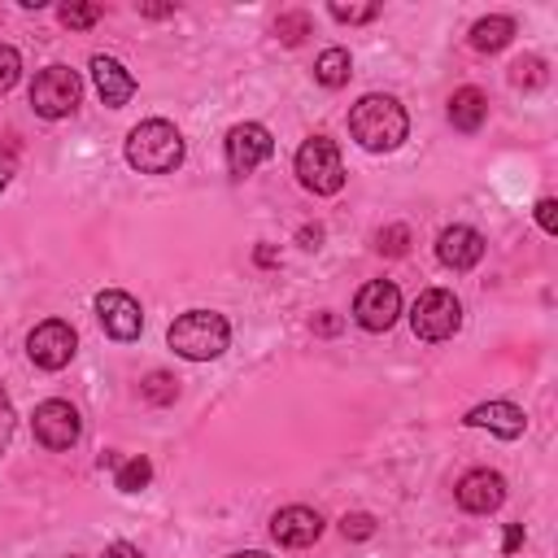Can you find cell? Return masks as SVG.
I'll return each mask as SVG.
<instances>
[{
    "mask_svg": "<svg viewBox=\"0 0 558 558\" xmlns=\"http://www.w3.org/2000/svg\"><path fill=\"white\" fill-rule=\"evenodd\" d=\"M349 135L366 148V153H392L405 135H410V118L397 105V96L384 92H366L353 109H349Z\"/></svg>",
    "mask_w": 558,
    "mask_h": 558,
    "instance_id": "cell-1",
    "label": "cell"
},
{
    "mask_svg": "<svg viewBox=\"0 0 558 558\" xmlns=\"http://www.w3.org/2000/svg\"><path fill=\"white\" fill-rule=\"evenodd\" d=\"M166 340H170V349H174L179 357H187V362H214V357H222L227 344H231V323H227L218 310H187V314H179V318L170 323Z\"/></svg>",
    "mask_w": 558,
    "mask_h": 558,
    "instance_id": "cell-2",
    "label": "cell"
},
{
    "mask_svg": "<svg viewBox=\"0 0 558 558\" xmlns=\"http://www.w3.org/2000/svg\"><path fill=\"white\" fill-rule=\"evenodd\" d=\"M126 161L140 174H170L183 161V135L166 118H148L126 135Z\"/></svg>",
    "mask_w": 558,
    "mask_h": 558,
    "instance_id": "cell-3",
    "label": "cell"
},
{
    "mask_svg": "<svg viewBox=\"0 0 558 558\" xmlns=\"http://www.w3.org/2000/svg\"><path fill=\"white\" fill-rule=\"evenodd\" d=\"M296 179H301V187L314 192V196H336V192L344 187V161H340L336 140L310 135V140L296 148Z\"/></svg>",
    "mask_w": 558,
    "mask_h": 558,
    "instance_id": "cell-4",
    "label": "cell"
},
{
    "mask_svg": "<svg viewBox=\"0 0 558 558\" xmlns=\"http://www.w3.org/2000/svg\"><path fill=\"white\" fill-rule=\"evenodd\" d=\"M78 96H83V78L70 65H48L31 83V109L39 118H65V113H74Z\"/></svg>",
    "mask_w": 558,
    "mask_h": 558,
    "instance_id": "cell-5",
    "label": "cell"
},
{
    "mask_svg": "<svg viewBox=\"0 0 558 558\" xmlns=\"http://www.w3.org/2000/svg\"><path fill=\"white\" fill-rule=\"evenodd\" d=\"M410 327L418 340H449L462 327V301L449 288H427L410 310Z\"/></svg>",
    "mask_w": 558,
    "mask_h": 558,
    "instance_id": "cell-6",
    "label": "cell"
},
{
    "mask_svg": "<svg viewBox=\"0 0 558 558\" xmlns=\"http://www.w3.org/2000/svg\"><path fill=\"white\" fill-rule=\"evenodd\" d=\"M397 314H401V288H397L392 279H371V283L357 288V296H353V318H357V327H366V331H388V327L397 323Z\"/></svg>",
    "mask_w": 558,
    "mask_h": 558,
    "instance_id": "cell-7",
    "label": "cell"
},
{
    "mask_svg": "<svg viewBox=\"0 0 558 558\" xmlns=\"http://www.w3.org/2000/svg\"><path fill=\"white\" fill-rule=\"evenodd\" d=\"M74 349H78V336H74V327L61 323V318H48V323H39V327L26 336V357H31L39 371H61V366H70Z\"/></svg>",
    "mask_w": 558,
    "mask_h": 558,
    "instance_id": "cell-8",
    "label": "cell"
},
{
    "mask_svg": "<svg viewBox=\"0 0 558 558\" xmlns=\"http://www.w3.org/2000/svg\"><path fill=\"white\" fill-rule=\"evenodd\" d=\"M270 153H275V140H270V131L262 122H235L227 131V170L235 179L253 174Z\"/></svg>",
    "mask_w": 558,
    "mask_h": 558,
    "instance_id": "cell-9",
    "label": "cell"
},
{
    "mask_svg": "<svg viewBox=\"0 0 558 558\" xmlns=\"http://www.w3.org/2000/svg\"><path fill=\"white\" fill-rule=\"evenodd\" d=\"M31 427H35V440H39L44 449H70V445L83 436V418H78V410H74L70 401H61V397L39 401Z\"/></svg>",
    "mask_w": 558,
    "mask_h": 558,
    "instance_id": "cell-10",
    "label": "cell"
},
{
    "mask_svg": "<svg viewBox=\"0 0 558 558\" xmlns=\"http://www.w3.org/2000/svg\"><path fill=\"white\" fill-rule=\"evenodd\" d=\"M96 318H100L105 336H113V340H135V336L144 331V310H140V301H135L131 292H122V288L96 292Z\"/></svg>",
    "mask_w": 558,
    "mask_h": 558,
    "instance_id": "cell-11",
    "label": "cell"
},
{
    "mask_svg": "<svg viewBox=\"0 0 558 558\" xmlns=\"http://www.w3.org/2000/svg\"><path fill=\"white\" fill-rule=\"evenodd\" d=\"M453 497H458V506L466 514H493L506 501V480L497 471H488V466H475L453 484Z\"/></svg>",
    "mask_w": 558,
    "mask_h": 558,
    "instance_id": "cell-12",
    "label": "cell"
},
{
    "mask_svg": "<svg viewBox=\"0 0 558 558\" xmlns=\"http://www.w3.org/2000/svg\"><path fill=\"white\" fill-rule=\"evenodd\" d=\"M270 536L279 545H288V549H305V545H314L323 536V514L310 510V506H283L270 519Z\"/></svg>",
    "mask_w": 558,
    "mask_h": 558,
    "instance_id": "cell-13",
    "label": "cell"
},
{
    "mask_svg": "<svg viewBox=\"0 0 558 558\" xmlns=\"http://www.w3.org/2000/svg\"><path fill=\"white\" fill-rule=\"evenodd\" d=\"M436 257H440V266H449V270H471V266L484 257V235H480L475 227L453 222V227H445V231L436 235Z\"/></svg>",
    "mask_w": 558,
    "mask_h": 558,
    "instance_id": "cell-14",
    "label": "cell"
},
{
    "mask_svg": "<svg viewBox=\"0 0 558 558\" xmlns=\"http://www.w3.org/2000/svg\"><path fill=\"white\" fill-rule=\"evenodd\" d=\"M92 83H96V96H100L109 109H122V105L135 96L131 70H126L118 57H105V52L92 57Z\"/></svg>",
    "mask_w": 558,
    "mask_h": 558,
    "instance_id": "cell-15",
    "label": "cell"
},
{
    "mask_svg": "<svg viewBox=\"0 0 558 558\" xmlns=\"http://www.w3.org/2000/svg\"><path fill=\"white\" fill-rule=\"evenodd\" d=\"M462 423H466V427H488V432H497L501 440H514V436L527 432V414H523L514 401H484V405L466 410Z\"/></svg>",
    "mask_w": 558,
    "mask_h": 558,
    "instance_id": "cell-16",
    "label": "cell"
},
{
    "mask_svg": "<svg viewBox=\"0 0 558 558\" xmlns=\"http://www.w3.org/2000/svg\"><path fill=\"white\" fill-rule=\"evenodd\" d=\"M484 118H488V96L480 92V87H458L453 96H449V122H453V131H480L484 126Z\"/></svg>",
    "mask_w": 558,
    "mask_h": 558,
    "instance_id": "cell-17",
    "label": "cell"
},
{
    "mask_svg": "<svg viewBox=\"0 0 558 558\" xmlns=\"http://www.w3.org/2000/svg\"><path fill=\"white\" fill-rule=\"evenodd\" d=\"M510 39H514V22L506 13H488L471 26V48L475 52H501Z\"/></svg>",
    "mask_w": 558,
    "mask_h": 558,
    "instance_id": "cell-18",
    "label": "cell"
},
{
    "mask_svg": "<svg viewBox=\"0 0 558 558\" xmlns=\"http://www.w3.org/2000/svg\"><path fill=\"white\" fill-rule=\"evenodd\" d=\"M349 74H353V61H349L344 48H323V52H318V61H314V78H318L323 87H344Z\"/></svg>",
    "mask_w": 558,
    "mask_h": 558,
    "instance_id": "cell-19",
    "label": "cell"
},
{
    "mask_svg": "<svg viewBox=\"0 0 558 558\" xmlns=\"http://www.w3.org/2000/svg\"><path fill=\"white\" fill-rule=\"evenodd\" d=\"M140 397H144L148 405H174V397H179V379H174L170 371H148V375L140 379Z\"/></svg>",
    "mask_w": 558,
    "mask_h": 558,
    "instance_id": "cell-20",
    "label": "cell"
},
{
    "mask_svg": "<svg viewBox=\"0 0 558 558\" xmlns=\"http://www.w3.org/2000/svg\"><path fill=\"white\" fill-rule=\"evenodd\" d=\"M148 480H153V462L148 458H122L118 462V475H113L118 493H144Z\"/></svg>",
    "mask_w": 558,
    "mask_h": 558,
    "instance_id": "cell-21",
    "label": "cell"
},
{
    "mask_svg": "<svg viewBox=\"0 0 558 558\" xmlns=\"http://www.w3.org/2000/svg\"><path fill=\"white\" fill-rule=\"evenodd\" d=\"M314 31V22H310V13H301V9H292V13H279V22H275V35H279V44H288V48H296L305 35Z\"/></svg>",
    "mask_w": 558,
    "mask_h": 558,
    "instance_id": "cell-22",
    "label": "cell"
},
{
    "mask_svg": "<svg viewBox=\"0 0 558 558\" xmlns=\"http://www.w3.org/2000/svg\"><path fill=\"white\" fill-rule=\"evenodd\" d=\"M57 17H61V26H70V31H87V26H96L100 17H105V9L100 4H61L57 9Z\"/></svg>",
    "mask_w": 558,
    "mask_h": 558,
    "instance_id": "cell-23",
    "label": "cell"
},
{
    "mask_svg": "<svg viewBox=\"0 0 558 558\" xmlns=\"http://www.w3.org/2000/svg\"><path fill=\"white\" fill-rule=\"evenodd\" d=\"M510 83L514 87H541L545 83V61L541 57H519L510 65Z\"/></svg>",
    "mask_w": 558,
    "mask_h": 558,
    "instance_id": "cell-24",
    "label": "cell"
},
{
    "mask_svg": "<svg viewBox=\"0 0 558 558\" xmlns=\"http://www.w3.org/2000/svg\"><path fill=\"white\" fill-rule=\"evenodd\" d=\"M375 248H379L384 257H401V253L410 248V227H401V222H392V227H384V231H375Z\"/></svg>",
    "mask_w": 558,
    "mask_h": 558,
    "instance_id": "cell-25",
    "label": "cell"
},
{
    "mask_svg": "<svg viewBox=\"0 0 558 558\" xmlns=\"http://www.w3.org/2000/svg\"><path fill=\"white\" fill-rule=\"evenodd\" d=\"M327 13H331L336 22H349V26H357V22H375V17H379V4H340V0H336Z\"/></svg>",
    "mask_w": 558,
    "mask_h": 558,
    "instance_id": "cell-26",
    "label": "cell"
},
{
    "mask_svg": "<svg viewBox=\"0 0 558 558\" xmlns=\"http://www.w3.org/2000/svg\"><path fill=\"white\" fill-rule=\"evenodd\" d=\"M22 78V57L13 44H0V96Z\"/></svg>",
    "mask_w": 558,
    "mask_h": 558,
    "instance_id": "cell-27",
    "label": "cell"
},
{
    "mask_svg": "<svg viewBox=\"0 0 558 558\" xmlns=\"http://www.w3.org/2000/svg\"><path fill=\"white\" fill-rule=\"evenodd\" d=\"M340 532H344V541H366V536H375V519L366 510H353L340 519Z\"/></svg>",
    "mask_w": 558,
    "mask_h": 558,
    "instance_id": "cell-28",
    "label": "cell"
},
{
    "mask_svg": "<svg viewBox=\"0 0 558 558\" xmlns=\"http://www.w3.org/2000/svg\"><path fill=\"white\" fill-rule=\"evenodd\" d=\"M536 222H541L545 235H558V201L554 196H541L536 201Z\"/></svg>",
    "mask_w": 558,
    "mask_h": 558,
    "instance_id": "cell-29",
    "label": "cell"
},
{
    "mask_svg": "<svg viewBox=\"0 0 558 558\" xmlns=\"http://www.w3.org/2000/svg\"><path fill=\"white\" fill-rule=\"evenodd\" d=\"M9 440H13V401H9V392L0 388V458H4Z\"/></svg>",
    "mask_w": 558,
    "mask_h": 558,
    "instance_id": "cell-30",
    "label": "cell"
},
{
    "mask_svg": "<svg viewBox=\"0 0 558 558\" xmlns=\"http://www.w3.org/2000/svg\"><path fill=\"white\" fill-rule=\"evenodd\" d=\"M13 174H17V148L13 144H0V192L13 183Z\"/></svg>",
    "mask_w": 558,
    "mask_h": 558,
    "instance_id": "cell-31",
    "label": "cell"
},
{
    "mask_svg": "<svg viewBox=\"0 0 558 558\" xmlns=\"http://www.w3.org/2000/svg\"><path fill=\"white\" fill-rule=\"evenodd\" d=\"M100 558H144V554H140L131 541H113V545H105V554H100Z\"/></svg>",
    "mask_w": 558,
    "mask_h": 558,
    "instance_id": "cell-32",
    "label": "cell"
},
{
    "mask_svg": "<svg viewBox=\"0 0 558 558\" xmlns=\"http://www.w3.org/2000/svg\"><path fill=\"white\" fill-rule=\"evenodd\" d=\"M314 331H318V336H336V331H340V318L318 314V318H314Z\"/></svg>",
    "mask_w": 558,
    "mask_h": 558,
    "instance_id": "cell-33",
    "label": "cell"
},
{
    "mask_svg": "<svg viewBox=\"0 0 558 558\" xmlns=\"http://www.w3.org/2000/svg\"><path fill=\"white\" fill-rule=\"evenodd\" d=\"M519 545H523V523H510V527H506V545H501V549H506V554H514Z\"/></svg>",
    "mask_w": 558,
    "mask_h": 558,
    "instance_id": "cell-34",
    "label": "cell"
},
{
    "mask_svg": "<svg viewBox=\"0 0 558 558\" xmlns=\"http://www.w3.org/2000/svg\"><path fill=\"white\" fill-rule=\"evenodd\" d=\"M140 13H144V17H170L174 4H140Z\"/></svg>",
    "mask_w": 558,
    "mask_h": 558,
    "instance_id": "cell-35",
    "label": "cell"
},
{
    "mask_svg": "<svg viewBox=\"0 0 558 558\" xmlns=\"http://www.w3.org/2000/svg\"><path fill=\"white\" fill-rule=\"evenodd\" d=\"M318 240H323L318 227H301V244H305V248H318Z\"/></svg>",
    "mask_w": 558,
    "mask_h": 558,
    "instance_id": "cell-36",
    "label": "cell"
},
{
    "mask_svg": "<svg viewBox=\"0 0 558 558\" xmlns=\"http://www.w3.org/2000/svg\"><path fill=\"white\" fill-rule=\"evenodd\" d=\"M275 262H279V257H275V248H270V244H262V248H257V266H275Z\"/></svg>",
    "mask_w": 558,
    "mask_h": 558,
    "instance_id": "cell-37",
    "label": "cell"
},
{
    "mask_svg": "<svg viewBox=\"0 0 558 558\" xmlns=\"http://www.w3.org/2000/svg\"><path fill=\"white\" fill-rule=\"evenodd\" d=\"M227 558H270V554H262V549H240V554H227Z\"/></svg>",
    "mask_w": 558,
    "mask_h": 558,
    "instance_id": "cell-38",
    "label": "cell"
},
{
    "mask_svg": "<svg viewBox=\"0 0 558 558\" xmlns=\"http://www.w3.org/2000/svg\"><path fill=\"white\" fill-rule=\"evenodd\" d=\"M70 558H74V554H70Z\"/></svg>",
    "mask_w": 558,
    "mask_h": 558,
    "instance_id": "cell-39",
    "label": "cell"
}]
</instances>
